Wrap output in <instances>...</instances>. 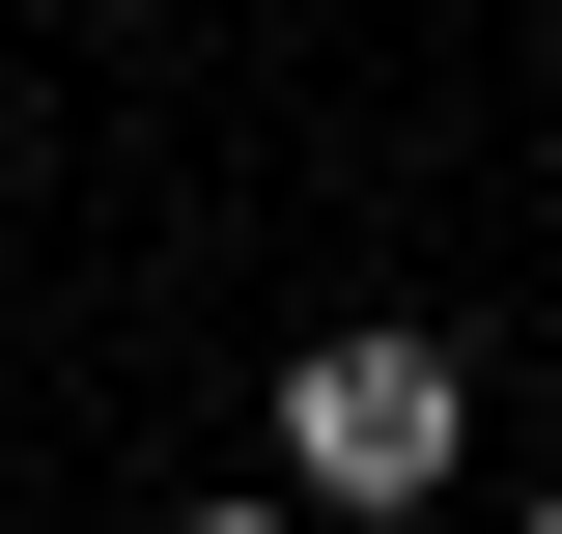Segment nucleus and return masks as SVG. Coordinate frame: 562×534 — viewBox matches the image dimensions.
I'll return each instance as SVG.
<instances>
[{"mask_svg": "<svg viewBox=\"0 0 562 534\" xmlns=\"http://www.w3.org/2000/svg\"><path fill=\"white\" fill-rule=\"evenodd\" d=\"M281 478L310 507H422L450 478V337H310L281 366Z\"/></svg>", "mask_w": 562, "mask_h": 534, "instance_id": "obj_1", "label": "nucleus"}]
</instances>
